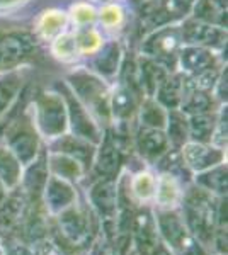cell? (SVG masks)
<instances>
[{
	"label": "cell",
	"instance_id": "obj_1",
	"mask_svg": "<svg viewBox=\"0 0 228 255\" xmlns=\"http://www.w3.org/2000/svg\"><path fill=\"white\" fill-rule=\"evenodd\" d=\"M68 85L82 106L89 111V108L99 113L101 116H106L109 113V90L104 80L97 75L87 72V70H75L68 75Z\"/></svg>",
	"mask_w": 228,
	"mask_h": 255
},
{
	"label": "cell",
	"instance_id": "obj_2",
	"mask_svg": "<svg viewBox=\"0 0 228 255\" xmlns=\"http://www.w3.org/2000/svg\"><path fill=\"white\" fill-rule=\"evenodd\" d=\"M181 46V27L160 26L143 41L142 53L147 58L159 61L165 68H171V65L177 63V53H179Z\"/></svg>",
	"mask_w": 228,
	"mask_h": 255
},
{
	"label": "cell",
	"instance_id": "obj_3",
	"mask_svg": "<svg viewBox=\"0 0 228 255\" xmlns=\"http://www.w3.org/2000/svg\"><path fill=\"white\" fill-rule=\"evenodd\" d=\"M38 125L46 134H58L67 128V106L60 92H41L34 101Z\"/></svg>",
	"mask_w": 228,
	"mask_h": 255
},
{
	"label": "cell",
	"instance_id": "obj_4",
	"mask_svg": "<svg viewBox=\"0 0 228 255\" xmlns=\"http://www.w3.org/2000/svg\"><path fill=\"white\" fill-rule=\"evenodd\" d=\"M181 38L182 43L193 44V46L201 48H223L227 46V29L213 24L203 22L198 19H189L182 24L181 27Z\"/></svg>",
	"mask_w": 228,
	"mask_h": 255
},
{
	"label": "cell",
	"instance_id": "obj_5",
	"mask_svg": "<svg viewBox=\"0 0 228 255\" xmlns=\"http://www.w3.org/2000/svg\"><path fill=\"white\" fill-rule=\"evenodd\" d=\"M61 97L65 99V106H67V118L72 123V128L77 134L82 138H97V128L90 119L87 109L82 106V102L73 96L70 89L61 90Z\"/></svg>",
	"mask_w": 228,
	"mask_h": 255
},
{
	"label": "cell",
	"instance_id": "obj_6",
	"mask_svg": "<svg viewBox=\"0 0 228 255\" xmlns=\"http://www.w3.org/2000/svg\"><path fill=\"white\" fill-rule=\"evenodd\" d=\"M36 41L26 32H12L0 41V65H14L34 49Z\"/></svg>",
	"mask_w": 228,
	"mask_h": 255
},
{
	"label": "cell",
	"instance_id": "obj_7",
	"mask_svg": "<svg viewBox=\"0 0 228 255\" xmlns=\"http://www.w3.org/2000/svg\"><path fill=\"white\" fill-rule=\"evenodd\" d=\"M215 61L217 60H215L213 49L208 48L184 44L177 53V65H179L181 72L189 73V75H194L198 72L215 67Z\"/></svg>",
	"mask_w": 228,
	"mask_h": 255
},
{
	"label": "cell",
	"instance_id": "obj_8",
	"mask_svg": "<svg viewBox=\"0 0 228 255\" xmlns=\"http://www.w3.org/2000/svg\"><path fill=\"white\" fill-rule=\"evenodd\" d=\"M186 90H188V84L181 73H167V77L157 87L153 97L165 109H177L181 106Z\"/></svg>",
	"mask_w": 228,
	"mask_h": 255
},
{
	"label": "cell",
	"instance_id": "obj_9",
	"mask_svg": "<svg viewBox=\"0 0 228 255\" xmlns=\"http://www.w3.org/2000/svg\"><path fill=\"white\" fill-rule=\"evenodd\" d=\"M121 63H123V49L121 44L116 43V41L104 43L95 51L94 68L101 77H106V79L114 77L119 72V68H121Z\"/></svg>",
	"mask_w": 228,
	"mask_h": 255
},
{
	"label": "cell",
	"instance_id": "obj_10",
	"mask_svg": "<svg viewBox=\"0 0 228 255\" xmlns=\"http://www.w3.org/2000/svg\"><path fill=\"white\" fill-rule=\"evenodd\" d=\"M24 80H26V73L22 68H10L0 72V114L5 113L15 101L22 89Z\"/></svg>",
	"mask_w": 228,
	"mask_h": 255
},
{
	"label": "cell",
	"instance_id": "obj_11",
	"mask_svg": "<svg viewBox=\"0 0 228 255\" xmlns=\"http://www.w3.org/2000/svg\"><path fill=\"white\" fill-rule=\"evenodd\" d=\"M136 73H138V79H136L138 85L142 89H145V92H147L148 97H153L157 87H159L160 82L167 77L169 72L164 65L159 63V61L143 56V60L140 61V65H138Z\"/></svg>",
	"mask_w": 228,
	"mask_h": 255
},
{
	"label": "cell",
	"instance_id": "obj_12",
	"mask_svg": "<svg viewBox=\"0 0 228 255\" xmlns=\"http://www.w3.org/2000/svg\"><path fill=\"white\" fill-rule=\"evenodd\" d=\"M194 19L227 29V2L225 0H196L193 10Z\"/></svg>",
	"mask_w": 228,
	"mask_h": 255
},
{
	"label": "cell",
	"instance_id": "obj_13",
	"mask_svg": "<svg viewBox=\"0 0 228 255\" xmlns=\"http://www.w3.org/2000/svg\"><path fill=\"white\" fill-rule=\"evenodd\" d=\"M135 96L136 90L133 84H119L118 89L109 97V109L114 116L128 118L135 111Z\"/></svg>",
	"mask_w": 228,
	"mask_h": 255
},
{
	"label": "cell",
	"instance_id": "obj_14",
	"mask_svg": "<svg viewBox=\"0 0 228 255\" xmlns=\"http://www.w3.org/2000/svg\"><path fill=\"white\" fill-rule=\"evenodd\" d=\"M211 106H213V99L210 97L208 92H201L196 89H188L182 97L181 102V111L184 114H201V113H210Z\"/></svg>",
	"mask_w": 228,
	"mask_h": 255
},
{
	"label": "cell",
	"instance_id": "obj_15",
	"mask_svg": "<svg viewBox=\"0 0 228 255\" xmlns=\"http://www.w3.org/2000/svg\"><path fill=\"white\" fill-rule=\"evenodd\" d=\"M140 118H142V123L147 128H157V129H160L167 123V109L162 104H159L155 99L148 97L145 99L142 104Z\"/></svg>",
	"mask_w": 228,
	"mask_h": 255
},
{
	"label": "cell",
	"instance_id": "obj_16",
	"mask_svg": "<svg viewBox=\"0 0 228 255\" xmlns=\"http://www.w3.org/2000/svg\"><path fill=\"white\" fill-rule=\"evenodd\" d=\"M184 155H186V160L189 162V165L194 168H203L222 157L220 151L210 150V148L198 145V143H191V145L186 146Z\"/></svg>",
	"mask_w": 228,
	"mask_h": 255
},
{
	"label": "cell",
	"instance_id": "obj_17",
	"mask_svg": "<svg viewBox=\"0 0 228 255\" xmlns=\"http://www.w3.org/2000/svg\"><path fill=\"white\" fill-rule=\"evenodd\" d=\"M65 26V14L60 10H46L39 19V32L43 38H56Z\"/></svg>",
	"mask_w": 228,
	"mask_h": 255
},
{
	"label": "cell",
	"instance_id": "obj_18",
	"mask_svg": "<svg viewBox=\"0 0 228 255\" xmlns=\"http://www.w3.org/2000/svg\"><path fill=\"white\" fill-rule=\"evenodd\" d=\"M165 125L169 126V134H171L172 139H176V141L186 139V134H188V131H189V123L182 111L169 109L167 123H165Z\"/></svg>",
	"mask_w": 228,
	"mask_h": 255
},
{
	"label": "cell",
	"instance_id": "obj_19",
	"mask_svg": "<svg viewBox=\"0 0 228 255\" xmlns=\"http://www.w3.org/2000/svg\"><path fill=\"white\" fill-rule=\"evenodd\" d=\"M75 44L78 53H84V55H87V53H95L102 46V36L99 34L97 29L85 27V29L78 31V34L75 36Z\"/></svg>",
	"mask_w": 228,
	"mask_h": 255
},
{
	"label": "cell",
	"instance_id": "obj_20",
	"mask_svg": "<svg viewBox=\"0 0 228 255\" xmlns=\"http://www.w3.org/2000/svg\"><path fill=\"white\" fill-rule=\"evenodd\" d=\"M51 51L58 60H73L77 55V44H75V36L72 34H58L55 41L51 44Z\"/></svg>",
	"mask_w": 228,
	"mask_h": 255
},
{
	"label": "cell",
	"instance_id": "obj_21",
	"mask_svg": "<svg viewBox=\"0 0 228 255\" xmlns=\"http://www.w3.org/2000/svg\"><path fill=\"white\" fill-rule=\"evenodd\" d=\"M165 143H167V138L157 128H147V129L142 131L140 145H142V151H145V153H159L165 146Z\"/></svg>",
	"mask_w": 228,
	"mask_h": 255
},
{
	"label": "cell",
	"instance_id": "obj_22",
	"mask_svg": "<svg viewBox=\"0 0 228 255\" xmlns=\"http://www.w3.org/2000/svg\"><path fill=\"white\" fill-rule=\"evenodd\" d=\"M220 73L215 67L211 68H206L203 70V72H198L194 73V75H191V84L189 87L191 89H196V90H201V92H211V90L215 89V85H217V82L220 79Z\"/></svg>",
	"mask_w": 228,
	"mask_h": 255
},
{
	"label": "cell",
	"instance_id": "obj_23",
	"mask_svg": "<svg viewBox=\"0 0 228 255\" xmlns=\"http://www.w3.org/2000/svg\"><path fill=\"white\" fill-rule=\"evenodd\" d=\"M12 146L22 160H29L36 151V138L24 129H17L12 138Z\"/></svg>",
	"mask_w": 228,
	"mask_h": 255
},
{
	"label": "cell",
	"instance_id": "obj_24",
	"mask_svg": "<svg viewBox=\"0 0 228 255\" xmlns=\"http://www.w3.org/2000/svg\"><path fill=\"white\" fill-rule=\"evenodd\" d=\"M189 131L196 138H208L213 133V116H210V113H201V114H193L189 118Z\"/></svg>",
	"mask_w": 228,
	"mask_h": 255
},
{
	"label": "cell",
	"instance_id": "obj_25",
	"mask_svg": "<svg viewBox=\"0 0 228 255\" xmlns=\"http://www.w3.org/2000/svg\"><path fill=\"white\" fill-rule=\"evenodd\" d=\"M99 19L106 27H116L123 22V9L116 3H107L104 9L99 12Z\"/></svg>",
	"mask_w": 228,
	"mask_h": 255
},
{
	"label": "cell",
	"instance_id": "obj_26",
	"mask_svg": "<svg viewBox=\"0 0 228 255\" xmlns=\"http://www.w3.org/2000/svg\"><path fill=\"white\" fill-rule=\"evenodd\" d=\"M95 19V10L94 7H90L89 3H77L72 7V20L77 26H87Z\"/></svg>",
	"mask_w": 228,
	"mask_h": 255
},
{
	"label": "cell",
	"instance_id": "obj_27",
	"mask_svg": "<svg viewBox=\"0 0 228 255\" xmlns=\"http://www.w3.org/2000/svg\"><path fill=\"white\" fill-rule=\"evenodd\" d=\"M167 2V10L171 15H186L193 10L196 0H165Z\"/></svg>",
	"mask_w": 228,
	"mask_h": 255
},
{
	"label": "cell",
	"instance_id": "obj_28",
	"mask_svg": "<svg viewBox=\"0 0 228 255\" xmlns=\"http://www.w3.org/2000/svg\"><path fill=\"white\" fill-rule=\"evenodd\" d=\"M99 162H101V167L104 168V170L113 168L114 163H116V150L114 148L106 145L104 150H102V153H101V160H99Z\"/></svg>",
	"mask_w": 228,
	"mask_h": 255
},
{
	"label": "cell",
	"instance_id": "obj_29",
	"mask_svg": "<svg viewBox=\"0 0 228 255\" xmlns=\"http://www.w3.org/2000/svg\"><path fill=\"white\" fill-rule=\"evenodd\" d=\"M213 92H215V96H217L222 102L227 101V70L220 73V79L217 82V85H215Z\"/></svg>",
	"mask_w": 228,
	"mask_h": 255
},
{
	"label": "cell",
	"instance_id": "obj_30",
	"mask_svg": "<svg viewBox=\"0 0 228 255\" xmlns=\"http://www.w3.org/2000/svg\"><path fill=\"white\" fill-rule=\"evenodd\" d=\"M20 2V0H0V7H7V5H14V3Z\"/></svg>",
	"mask_w": 228,
	"mask_h": 255
},
{
	"label": "cell",
	"instance_id": "obj_31",
	"mask_svg": "<svg viewBox=\"0 0 228 255\" xmlns=\"http://www.w3.org/2000/svg\"><path fill=\"white\" fill-rule=\"evenodd\" d=\"M92 2H101V3H107V2H111V0H92Z\"/></svg>",
	"mask_w": 228,
	"mask_h": 255
},
{
	"label": "cell",
	"instance_id": "obj_32",
	"mask_svg": "<svg viewBox=\"0 0 228 255\" xmlns=\"http://www.w3.org/2000/svg\"><path fill=\"white\" fill-rule=\"evenodd\" d=\"M160 2H165V0H160Z\"/></svg>",
	"mask_w": 228,
	"mask_h": 255
}]
</instances>
